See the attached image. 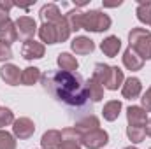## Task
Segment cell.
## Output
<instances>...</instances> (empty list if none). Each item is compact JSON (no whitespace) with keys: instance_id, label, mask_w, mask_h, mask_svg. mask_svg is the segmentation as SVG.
Wrapping results in <instances>:
<instances>
[{"instance_id":"cell-1","label":"cell","mask_w":151,"mask_h":149,"mask_svg":"<svg viewBox=\"0 0 151 149\" xmlns=\"http://www.w3.org/2000/svg\"><path fill=\"white\" fill-rule=\"evenodd\" d=\"M42 84L56 100L63 102L69 107L83 109L91 100L86 90V81L79 72L51 70L42 75Z\"/></svg>"},{"instance_id":"cell-2","label":"cell","mask_w":151,"mask_h":149,"mask_svg":"<svg viewBox=\"0 0 151 149\" xmlns=\"http://www.w3.org/2000/svg\"><path fill=\"white\" fill-rule=\"evenodd\" d=\"M113 25V19L109 18V14H106L104 11H86L83 14V21H81V30L86 32H93V34H102L106 30H109Z\"/></svg>"},{"instance_id":"cell-3","label":"cell","mask_w":151,"mask_h":149,"mask_svg":"<svg viewBox=\"0 0 151 149\" xmlns=\"http://www.w3.org/2000/svg\"><path fill=\"white\" fill-rule=\"evenodd\" d=\"M128 47L134 49L144 62L151 60V32L146 28H132L128 34Z\"/></svg>"},{"instance_id":"cell-4","label":"cell","mask_w":151,"mask_h":149,"mask_svg":"<svg viewBox=\"0 0 151 149\" xmlns=\"http://www.w3.org/2000/svg\"><path fill=\"white\" fill-rule=\"evenodd\" d=\"M35 133V123L30 117H18L12 123V135L19 140H28Z\"/></svg>"},{"instance_id":"cell-5","label":"cell","mask_w":151,"mask_h":149,"mask_svg":"<svg viewBox=\"0 0 151 149\" xmlns=\"http://www.w3.org/2000/svg\"><path fill=\"white\" fill-rule=\"evenodd\" d=\"M107 142H109V133L102 128L90 132V133L83 135V139H81V144L88 149H102Z\"/></svg>"},{"instance_id":"cell-6","label":"cell","mask_w":151,"mask_h":149,"mask_svg":"<svg viewBox=\"0 0 151 149\" xmlns=\"http://www.w3.org/2000/svg\"><path fill=\"white\" fill-rule=\"evenodd\" d=\"M44 54H46V46L42 42L34 40V39L25 40L23 46H21V56L28 62L30 60H40Z\"/></svg>"},{"instance_id":"cell-7","label":"cell","mask_w":151,"mask_h":149,"mask_svg":"<svg viewBox=\"0 0 151 149\" xmlns=\"http://www.w3.org/2000/svg\"><path fill=\"white\" fill-rule=\"evenodd\" d=\"M14 25H16V30H18V35L23 39H32L35 34H37L39 27H37V21L34 19V18H30V16H19L16 21H14Z\"/></svg>"},{"instance_id":"cell-8","label":"cell","mask_w":151,"mask_h":149,"mask_svg":"<svg viewBox=\"0 0 151 149\" xmlns=\"http://www.w3.org/2000/svg\"><path fill=\"white\" fill-rule=\"evenodd\" d=\"M81 133L76 130L74 126H69V128H63L62 130V142L58 149H81Z\"/></svg>"},{"instance_id":"cell-9","label":"cell","mask_w":151,"mask_h":149,"mask_svg":"<svg viewBox=\"0 0 151 149\" xmlns=\"http://www.w3.org/2000/svg\"><path fill=\"white\" fill-rule=\"evenodd\" d=\"M21 69L14 63H4L0 67V79L9 86H18L21 82Z\"/></svg>"},{"instance_id":"cell-10","label":"cell","mask_w":151,"mask_h":149,"mask_svg":"<svg viewBox=\"0 0 151 149\" xmlns=\"http://www.w3.org/2000/svg\"><path fill=\"white\" fill-rule=\"evenodd\" d=\"M141 93H142V82H141L139 77L130 75L128 79H125V82H123V86H121V95H123V98L134 100V98H139Z\"/></svg>"},{"instance_id":"cell-11","label":"cell","mask_w":151,"mask_h":149,"mask_svg":"<svg viewBox=\"0 0 151 149\" xmlns=\"http://www.w3.org/2000/svg\"><path fill=\"white\" fill-rule=\"evenodd\" d=\"M148 112L141 105H130L127 109V123L128 126H146L148 123Z\"/></svg>"},{"instance_id":"cell-12","label":"cell","mask_w":151,"mask_h":149,"mask_svg":"<svg viewBox=\"0 0 151 149\" xmlns=\"http://www.w3.org/2000/svg\"><path fill=\"white\" fill-rule=\"evenodd\" d=\"M74 128L81 133V137H83V135H86V133H90V132L99 130V128H100V119H99L97 116H93V114H88V116L81 117L79 121H76Z\"/></svg>"},{"instance_id":"cell-13","label":"cell","mask_w":151,"mask_h":149,"mask_svg":"<svg viewBox=\"0 0 151 149\" xmlns=\"http://www.w3.org/2000/svg\"><path fill=\"white\" fill-rule=\"evenodd\" d=\"M18 30H16V25L12 19H7L5 23L0 25V42L5 44V46H12L16 40H18Z\"/></svg>"},{"instance_id":"cell-14","label":"cell","mask_w":151,"mask_h":149,"mask_svg":"<svg viewBox=\"0 0 151 149\" xmlns=\"http://www.w3.org/2000/svg\"><path fill=\"white\" fill-rule=\"evenodd\" d=\"M70 49L74 51L76 54L84 56V54H90V53H93V51H95V42H93L90 37L79 35V37H76L74 40L70 42Z\"/></svg>"},{"instance_id":"cell-15","label":"cell","mask_w":151,"mask_h":149,"mask_svg":"<svg viewBox=\"0 0 151 149\" xmlns=\"http://www.w3.org/2000/svg\"><path fill=\"white\" fill-rule=\"evenodd\" d=\"M125 82V75H123V70L116 65H111V70H109V75L104 82V88L111 90V91H116L118 88H121Z\"/></svg>"},{"instance_id":"cell-16","label":"cell","mask_w":151,"mask_h":149,"mask_svg":"<svg viewBox=\"0 0 151 149\" xmlns=\"http://www.w3.org/2000/svg\"><path fill=\"white\" fill-rule=\"evenodd\" d=\"M123 65H125L128 70L137 72V70H141V69L144 67V60H142V58H141L134 49L127 47V49H125V53H123Z\"/></svg>"},{"instance_id":"cell-17","label":"cell","mask_w":151,"mask_h":149,"mask_svg":"<svg viewBox=\"0 0 151 149\" xmlns=\"http://www.w3.org/2000/svg\"><path fill=\"white\" fill-rule=\"evenodd\" d=\"M39 39L44 44H58V30L51 23H42L37 30Z\"/></svg>"},{"instance_id":"cell-18","label":"cell","mask_w":151,"mask_h":149,"mask_svg":"<svg viewBox=\"0 0 151 149\" xmlns=\"http://www.w3.org/2000/svg\"><path fill=\"white\" fill-rule=\"evenodd\" d=\"M100 49H102V53L106 56L114 58L119 53V49H121V40H119V37H116V35H109V37H106L100 42Z\"/></svg>"},{"instance_id":"cell-19","label":"cell","mask_w":151,"mask_h":149,"mask_svg":"<svg viewBox=\"0 0 151 149\" xmlns=\"http://www.w3.org/2000/svg\"><path fill=\"white\" fill-rule=\"evenodd\" d=\"M39 16L42 19V23H55L56 19L62 18V12H60V7L56 4H46L40 7Z\"/></svg>"},{"instance_id":"cell-20","label":"cell","mask_w":151,"mask_h":149,"mask_svg":"<svg viewBox=\"0 0 151 149\" xmlns=\"http://www.w3.org/2000/svg\"><path fill=\"white\" fill-rule=\"evenodd\" d=\"M60 142H62V132L60 130H47V132H44V135L40 139L42 149H58Z\"/></svg>"},{"instance_id":"cell-21","label":"cell","mask_w":151,"mask_h":149,"mask_svg":"<svg viewBox=\"0 0 151 149\" xmlns=\"http://www.w3.org/2000/svg\"><path fill=\"white\" fill-rule=\"evenodd\" d=\"M56 63H58L60 70H65V72H77V69H79V62L70 53H60L56 58Z\"/></svg>"},{"instance_id":"cell-22","label":"cell","mask_w":151,"mask_h":149,"mask_svg":"<svg viewBox=\"0 0 151 149\" xmlns=\"http://www.w3.org/2000/svg\"><path fill=\"white\" fill-rule=\"evenodd\" d=\"M121 109H123V105H121L119 100H109V102L104 105V109H102V116H104L106 121L113 123V121H116V119L119 117Z\"/></svg>"},{"instance_id":"cell-23","label":"cell","mask_w":151,"mask_h":149,"mask_svg":"<svg viewBox=\"0 0 151 149\" xmlns=\"http://www.w3.org/2000/svg\"><path fill=\"white\" fill-rule=\"evenodd\" d=\"M40 79H42V74H40V69H37V67H27L21 72V84L23 86H34Z\"/></svg>"},{"instance_id":"cell-24","label":"cell","mask_w":151,"mask_h":149,"mask_svg":"<svg viewBox=\"0 0 151 149\" xmlns=\"http://www.w3.org/2000/svg\"><path fill=\"white\" fill-rule=\"evenodd\" d=\"M86 90H88V95H90L91 102H100L104 98V86L99 81H95L93 77H90L86 81Z\"/></svg>"},{"instance_id":"cell-25","label":"cell","mask_w":151,"mask_h":149,"mask_svg":"<svg viewBox=\"0 0 151 149\" xmlns=\"http://www.w3.org/2000/svg\"><path fill=\"white\" fill-rule=\"evenodd\" d=\"M83 11L81 9H72V11H69L67 14H65V19H67V23H69V28H70V32H77V30H81V21H83Z\"/></svg>"},{"instance_id":"cell-26","label":"cell","mask_w":151,"mask_h":149,"mask_svg":"<svg viewBox=\"0 0 151 149\" xmlns=\"http://www.w3.org/2000/svg\"><path fill=\"white\" fill-rule=\"evenodd\" d=\"M127 137L132 144H141L146 139V128L144 126H127Z\"/></svg>"},{"instance_id":"cell-27","label":"cell","mask_w":151,"mask_h":149,"mask_svg":"<svg viewBox=\"0 0 151 149\" xmlns=\"http://www.w3.org/2000/svg\"><path fill=\"white\" fill-rule=\"evenodd\" d=\"M135 14H137V19L144 25H150L151 19V0L148 2H139L137 9H135Z\"/></svg>"},{"instance_id":"cell-28","label":"cell","mask_w":151,"mask_h":149,"mask_svg":"<svg viewBox=\"0 0 151 149\" xmlns=\"http://www.w3.org/2000/svg\"><path fill=\"white\" fill-rule=\"evenodd\" d=\"M109 70H111V65H106V63H95V67H93V79L95 81H99L102 86H104V82H106V79H107V75H109Z\"/></svg>"},{"instance_id":"cell-29","label":"cell","mask_w":151,"mask_h":149,"mask_svg":"<svg viewBox=\"0 0 151 149\" xmlns=\"http://www.w3.org/2000/svg\"><path fill=\"white\" fill-rule=\"evenodd\" d=\"M0 149H16V139L7 130H0Z\"/></svg>"},{"instance_id":"cell-30","label":"cell","mask_w":151,"mask_h":149,"mask_svg":"<svg viewBox=\"0 0 151 149\" xmlns=\"http://www.w3.org/2000/svg\"><path fill=\"white\" fill-rule=\"evenodd\" d=\"M14 123V112L9 107H0V130Z\"/></svg>"},{"instance_id":"cell-31","label":"cell","mask_w":151,"mask_h":149,"mask_svg":"<svg viewBox=\"0 0 151 149\" xmlns=\"http://www.w3.org/2000/svg\"><path fill=\"white\" fill-rule=\"evenodd\" d=\"M141 107L146 112H151V86L144 91V95H142V98H141Z\"/></svg>"},{"instance_id":"cell-32","label":"cell","mask_w":151,"mask_h":149,"mask_svg":"<svg viewBox=\"0 0 151 149\" xmlns=\"http://www.w3.org/2000/svg\"><path fill=\"white\" fill-rule=\"evenodd\" d=\"M11 58H12V51H11V47L0 42V62H7V60H11Z\"/></svg>"},{"instance_id":"cell-33","label":"cell","mask_w":151,"mask_h":149,"mask_svg":"<svg viewBox=\"0 0 151 149\" xmlns=\"http://www.w3.org/2000/svg\"><path fill=\"white\" fill-rule=\"evenodd\" d=\"M7 19H11V18H9V11H5V9L0 5V25H2V23H5Z\"/></svg>"},{"instance_id":"cell-34","label":"cell","mask_w":151,"mask_h":149,"mask_svg":"<svg viewBox=\"0 0 151 149\" xmlns=\"http://www.w3.org/2000/svg\"><path fill=\"white\" fill-rule=\"evenodd\" d=\"M144 128H146V135L151 137V117L148 119V123H146V126H144Z\"/></svg>"},{"instance_id":"cell-35","label":"cell","mask_w":151,"mask_h":149,"mask_svg":"<svg viewBox=\"0 0 151 149\" xmlns=\"http://www.w3.org/2000/svg\"><path fill=\"white\" fill-rule=\"evenodd\" d=\"M123 149H137V148H134V146H128V148H123Z\"/></svg>"},{"instance_id":"cell-36","label":"cell","mask_w":151,"mask_h":149,"mask_svg":"<svg viewBox=\"0 0 151 149\" xmlns=\"http://www.w3.org/2000/svg\"><path fill=\"white\" fill-rule=\"evenodd\" d=\"M148 27H151V19H150V25H148Z\"/></svg>"},{"instance_id":"cell-37","label":"cell","mask_w":151,"mask_h":149,"mask_svg":"<svg viewBox=\"0 0 151 149\" xmlns=\"http://www.w3.org/2000/svg\"><path fill=\"white\" fill-rule=\"evenodd\" d=\"M150 149H151V148H150Z\"/></svg>"}]
</instances>
